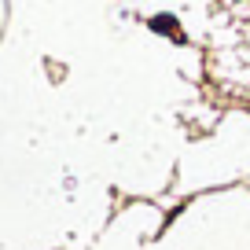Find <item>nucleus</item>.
Wrapping results in <instances>:
<instances>
[]
</instances>
